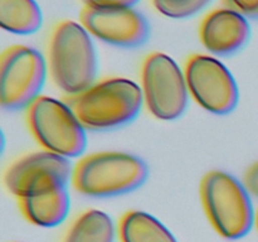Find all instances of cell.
<instances>
[{"mask_svg":"<svg viewBox=\"0 0 258 242\" xmlns=\"http://www.w3.org/2000/svg\"><path fill=\"white\" fill-rule=\"evenodd\" d=\"M20 212L29 223L38 227L59 226L70 213L68 187L60 186L18 199Z\"/></svg>","mask_w":258,"mask_h":242,"instance_id":"cell-12","label":"cell"},{"mask_svg":"<svg viewBox=\"0 0 258 242\" xmlns=\"http://www.w3.org/2000/svg\"><path fill=\"white\" fill-rule=\"evenodd\" d=\"M66 101L83 128L93 133L116 130L133 123L144 105L141 86L125 77L101 80Z\"/></svg>","mask_w":258,"mask_h":242,"instance_id":"cell-2","label":"cell"},{"mask_svg":"<svg viewBox=\"0 0 258 242\" xmlns=\"http://www.w3.org/2000/svg\"><path fill=\"white\" fill-rule=\"evenodd\" d=\"M90 8H134L140 0H82Z\"/></svg>","mask_w":258,"mask_h":242,"instance_id":"cell-18","label":"cell"},{"mask_svg":"<svg viewBox=\"0 0 258 242\" xmlns=\"http://www.w3.org/2000/svg\"><path fill=\"white\" fill-rule=\"evenodd\" d=\"M190 97L208 112L227 115L237 107L239 90L231 71L214 55L193 54L184 68Z\"/></svg>","mask_w":258,"mask_h":242,"instance_id":"cell-8","label":"cell"},{"mask_svg":"<svg viewBox=\"0 0 258 242\" xmlns=\"http://www.w3.org/2000/svg\"><path fill=\"white\" fill-rule=\"evenodd\" d=\"M226 4L247 18H258V0H226Z\"/></svg>","mask_w":258,"mask_h":242,"instance_id":"cell-17","label":"cell"},{"mask_svg":"<svg viewBox=\"0 0 258 242\" xmlns=\"http://www.w3.org/2000/svg\"><path fill=\"white\" fill-rule=\"evenodd\" d=\"M251 38V25L246 15L231 8H218L203 18L199 39L213 55L227 57L243 49Z\"/></svg>","mask_w":258,"mask_h":242,"instance_id":"cell-11","label":"cell"},{"mask_svg":"<svg viewBox=\"0 0 258 242\" xmlns=\"http://www.w3.org/2000/svg\"><path fill=\"white\" fill-rule=\"evenodd\" d=\"M43 15L35 0H0V24L7 32L29 35L42 27Z\"/></svg>","mask_w":258,"mask_h":242,"instance_id":"cell-14","label":"cell"},{"mask_svg":"<svg viewBox=\"0 0 258 242\" xmlns=\"http://www.w3.org/2000/svg\"><path fill=\"white\" fill-rule=\"evenodd\" d=\"M112 218L101 209H87L71 224L63 242H115Z\"/></svg>","mask_w":258,"mask_h":242,"instance_id":"cell-15","label":"cell"},{"mask_svg":"<svg viewBox=\"0 0 258 242\" xmlns=\"http://www.w3.org/2000/svg\"><path fill=\"white\" fill-rule=\"evenodd\" d=\"M160 14L173 19H186L198 14L213 0H151Z\"/></svg>","mask_w":258,"mask_h":242,"instance_id":"cell-16","label":"cell"},{"mask_svg":"<svg viewBox=\"0 0 258 242\" xmlns=\"http://www.w3.org/2000/svg\"><path fill=\"white\" fill-rule=\"evenodd\" d=\"M199 192L207 217L219 236L238 239L251 231L254 223L251 194L236 176L223 170L209 171Z\"/></svg>","mask_w":258,"mask_h":242,"instance_id":"cell-4","label":"cell"},{"mask_svg":"<svg viewBox=\"0 0 258 242\" xmlns=\"http://www.w3.org/2000/svg\"><path fill=\"white\" fill-rule=\"evenodd\" d=\"M47 66L53 83L68 97L96 83L97 52L92 35L81 23L63 20L53 28L48 43Z\"/></svg>","mask_w":258,"mask_h":242,"instance_id":"cell-1","label":"cell"},{"mask_svg":"<svg viewBox=\"0 0 258 242\" xmlns=\"http://www.w3.org/2000/svg\"><path fill=\"white\" fill-rule=\"evenodd\" d=\"M148 178V164L139 156L125 151H98L77 161L72 186L82 196L108 198L136 191Z\"/></svg>","mask_w":258,"mask_h":242,"instance_id":"cell-3","label":"cell"},{"mask_svg":"<svg viewBox=\"0 0 258 242\" xmlns=\"http://www.w3.org/2000/svg\"><path fill=\"white\" fill-rule=\"evenodd\" d=\"M121 242H178L170 229L148 212L133 209L118 222Z\"/></svg>","mask_w":258,"mask_h":242,"instance_id":"cell-13","label":"cell"},{"mask_svg":"<svg viewBox=\"0 0 258 242\" xmlns=\"http://www.w3.org/2000/svg\"><path fill=\"white\" fill-rule=\"evenodd\" d=\"M140 77L144 103L154 117L173 121L185 112L190 96L185 73L170 55L161 52L146 55Z\"/></svg>","mask_w":258,"mask_h":242,"instance_id":"cell-6","label":"cell"},{"mask_svg":"<svg viewBox=\"0 0 258 242\" xmlns=\"http://www.w3.org/2000/svg\"><path fill=\"white\" fill-rule=\"evenodd\" d=\"M243 184L246 186L249 194L258 197V161L252 166H249L248 170L246 171Z\"/></svg>","mask_w":258,"mask_h":242,"instance_id":"cell-19","label":"cell"},{"mask_svg":"<svg viewBox=\"0 0 258 242\" xmlns=\"http://www.w3.org/2000/svg\"><path fill=\"white\" fill-rule=\"evenodd\" d=\"M254 223H256V227H257V231H258V209H257L256 214H254Z\"/></svg>","mask_w":258,"mask_h":242,"instance_id":"cell-20","label":"cell"},{"mask_svg":"<svg viewBox=\"0 0 258 242\" xmlns=\"http://www.w3.org/2000/svg\"><path fill=\"white\" fill-rule=\"evenodd\" d=\"M80 23L96 39L118 48H138L150 37V24L135 8L83 7Z\"/></svg>","mask_w":258,"mask_h":242,"instance_id":"cell-10","label":"cell"},{"mask_svg":"<svg viewBox=\"0 0 258 242\" xmlns=\"http://www.w3.org/2000/svg\"><path fill=\"white\" fill-rule=\"evenodd\" d=\"M48 75L47 59L35 48L10 45L0 58V103L9 111L27 108L40 96Z\"/></svg>","mask_w":258,"mask_h":242,"instance_id":"cell-7","label":"cell"},{"mask_svg":"<svg viewBox=\"0 0 258 242\" xmlns=\"http://www.w3.org/2000/svg\"><path fill=\"white\" fill-rule=\"evenodd\" d=\"M27 124L43 150L67 159L78 158L86 150V129L67 101L40 95L27 107Z\"/></svg>","mask_w":258,"mask_h":242,"instance_id":"cell-5","label":"cell"},{"mask_svg":"<svg viewBox=\"0 0 258 242\" xmlns=\"http://www.w3.org/2000/svg\"><path fill=\"white\" fill-rule=\"evenodd\" d=\"M70 159L42 150L27 154L7 169L4 184L8 192L19 198L72 183Z\"/></svg>","mask_w":258,"mask_h":242,"instance_id":"cell-9","label":"cell"}]
</instances>
